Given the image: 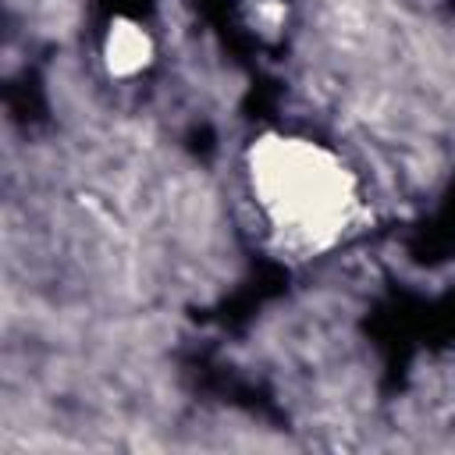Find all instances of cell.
Masks as SVG:
<instances>
[{"mask_svg": "<svg viewBox=\"0 0 455 455\" xmlns=\"http://www.w3.org/2000/svg\"><path fill=\"white\" fill-rule=\"evenodd\" d=\"M252 188L277 231L295 242H331L355 206L348 171L306 139H263L252 146Z\"/></svg>", "mask_w": 455, "mask_h": 455, "instance_id": "cell-1", "label": "cell"}, {"mask_svg": "<svg viewBox=\"0 0 455 455\" xmlns=\"http://www.w3.org/2000/svg\"><path fill=\"white\" fill-rule=\"evenodd\" d=\"M149 53H153V43L139 25H132V21H114L110 25L107 43H103V57H107V68L114 75L142 71L149 64Z\"/></svg>", "mask_w": 455, "mask_h": 455, "instance_id": "cell-2", "label": "cell"}]
</instances>
